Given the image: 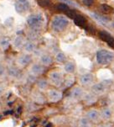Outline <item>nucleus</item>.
Wrapping results in <instances>:
<instances>
[{
    "mask_svg": "<svg viewBox=\"0 0 114 127\" xmlns=\"http://www.w3.org/2000/svg\"><path fill=\"white\" fill-rule=\"evenodd\" d=\"M43 21H44V19H43V16L41 14H31L27 19V25L29 26L30 30L40 31V29L42 26Z\"/></svg>",
    "mask_w": 114,
    "mask_h": 127,
    "instance_id": "1",
    "label": "nucleus"
},
{
    "mask_svg": "<svg viewBox=\"0 0 114 127\" xmlns=\"http://www.w3.org/2000/svg\"><path fill=\"white\" fill-rule=\"evenodd\" d=\"M68 24H69V21L66 17L58 15V16H55V18L52 19L51 26H52L53 30L55 31L60 32V31H62L63 30H65L66 26L68 25Z\"/></svg>",
    "mask_w": 114,
    "mask_h": 127,
    "instance_id": "2",
    "label": "nucleus"
},
{
    "mask_svg": "<svg viewBox=\"0 0 114 127\" xmlns=\"http://www.w3.org/2000/svg\"><path fill=\"white\" fill-rule=\"evenodd\" d=\"M114 59V54L111 51L106 50H101L96 53V60L98 63L102 65H107Z\"/></svg>",
    "mask_w": 114,
    "mask_h": 127,
    "instance_id": "3",
    "label": "nucleus"
},
{
    "mask_svg": "<svg viewBox=\"0 0 114 127\" xmlns=\"http://www.w3.org/2000/svg\"><path fill=\"white\" fill-rule=\"evenodd\" d=\"M32 62V57L29 54H23L16 59V66L19 69L26 67Z\"/></svg>",
    "mask_w": 114,
    "mask_h": 127,
    "instance_id": "4",
    "label": "nucleus"
},
{
    "mask_svg": "<svg viewBox=\"0 0 114 127\" xmlns=\"http://www.w3.org/2000/svg\"><path fill=\"white\" fill-rule=\"evenodd\" d=\"M15 10L19 14L29 11L30 8V3L29 0H17L15 3Z\"/></svg>",
    "mask_w": 114,
    "mask_h": 127,
    "instance_id": "5",
    "label": "nucleus"
},
{
    "mask_svg": "<svg viewBox=\"0 0 114 127\" xmlns=\"http://www.w3.org/2000/svg\"><path fill=\"white\" fill-rule=\"evenodd\" d=\"M45 71V66H43L41 64L39 63H34L29 66V75L33 77H38L40 75H41Z\"/></svg>",
    "mask_w": 114,
    "mask_h": 127,
    "instance_id": "6",
    "label": "nucleus"
},
{
    "mask_svg": "<svg viewBox=\"0 0 114 127\" xmlns=\"http://www.w3.org/2000/svg\"><path fill=\"white\" fill-rule=\"evenodd\" d=\"M49 78L50 83H52L53 85L57 86V87L61 86L62 82H63V77H62V74L59 72H50L49 75Z\"/></svg>",
    "mask_w": 114,
    "mask_h": 127,
    "instance_id": "7",
    "label": "nucleus"
},
{
    "mask_svg": "<svg viewBox=\"0 0 114 127\" xmlns=\"http://www.w3.org/2000/svg\"><path fill=\"white\" fill-rule=\"evenodd\" d=\"M21 76V71L14 66H10L7 68V77L12 80H17Z\"/></svg>",
    "mask_w": 114,
    "mask_h": 127,
    "instance_id": "8",
    "label": "nucleus"
},
{
    "mask_svg": "<svg viewBox=\"0 0 114 127\" xmlns=\"http://www.w3.org/2000/svg\"><path fill=\"white\" fill-rule=\"evenodd\" d=\"M47 96H48L49 101L51 103H56L62 98V94L55 89L49 90L48 93H47Z\"/></svg>",
    "mask_w": 114,
    "mask_h": 127,
    "instance_id": "9",
    "label": "nucleus"
},
{
    "mask_svg": "<svg viewBox=\"0 0 114 127\" xmlns=\"http://www.w3.org/2000/svg\"><path fill=\"white\" fill-rule=\"evenodd\" d=\"M99 35H100V38L102 39L103 41L107 42L109 46L114 48V38L110 34L107 33V31H101Z\"/></svg>",
    "mask_w": 114,
    "mask_h": 127,
    "instance_id": "10",
    "label": "nucleus"
},
{
    "mask_svg": "<svg viewBox=\"0 0 114 127\" xmlns=\"http://www.w3.org/2000/svg\"><path fill=\"white\" fill-rule=\"evenodd\" d=\"M25 43L24 38L22 35H17L14 38V41H13V46L14 48H15L16 50H21L23 49V46Z\"/></svg>",
    "mask_w": 114,
    "mask_h": 127,
    "instance_id": "11",
    "label": "nucleus"
},
{
    "mask_svg": "<svg viewBox=\"0 0 114 127\" xmlns=\"http://www.w3.org/2000/svg\"><path fill=\"white\" fill-rule=\"evenodd\" d=\"M35 49H36L35 44L33 41H30V40L29 41H25L24 45L23 46V50L25 52V54L30 55V53L34 52L35 51Z\"/></svg>",
    "mask_w": 114,
    "mask_h": 127,
    "instance_id": "12",
    "label": "nucleus"
},
{
    "mask_svg": "<svg viewBox=\"0 0 114 127\" xmlns=\"http://www.w3.org/2000/svg\"><path fill=\"white\" fill-rule=\"evenodd\" d=\"M109 83H107V82H102V83H100L98 84H96L92 88V90H93L94 93L96 94H102L106 90V89L108 87Z\"/></svg>",
    "mask_w": 114,
    "mask_h": 127,
    "instance_id": "13",
    "label": "nucleus"
},
{
    "mask_svg": "<svg viewBox=\"0 0 114 127\" xmlns=\"http://www.w3.org/2000/svg\"><path fill=\"white\" fill-rule=\"evenodd\" d=\"M92 81H93V76L91 74H90V73L84 74L81 77V83L83 85H89L90 83H92Z\"/></svg>",
    "mask_w": 114,
    "mask_h": 127,
    "instance_id": "14",
    "label": "nucleus"
},
{
    "mask_svg": "<svg viewBox=\"0 0 114 127\" xmlns=\"http://www.w3.org/2000/svg\"><path fill=\"white\" fill-rule=\"evenodd\" d=\"M52 63V57L49 55H43L40 57V64L43 66H49Z\"/></svg>",
    "mask_w": 114,
    "mask_h": 127,
    "instance_id": "15",
    "label": "nucleus"
},
{
    "mask_svg": "<svg viewBox=\"0 0 114 127\" xmlns=\"http://www.w3.org/2000/svg\"><path fill=\"white\" fill-rule=\"evenodd\" d=\"M10 46V40L8 38H3L0 40V50L6 51Z\"/></svg>",
    "mask_w": 114,
    "mask_h": 127,
    "instance_id": "16",
    "label": "nucleus"
},
{
    "mask_svg": "<svg viewBox=\"0 0 114 127\" xmlns=\"http://www.w3.org/2000/svg\"><path fill=\"white\" fill-rule=\"evenodd\" d=\"M74 21L76 25L81 26V27L84 26V25H86V23H87V19H86L85 17H83L82 15H76L74 18Z\"/></svg>",
    "mask_w": 114,
    "mask_h": 127,
    "instance_id": "17",
    "label": "nucleus"
},
{
    "mask_svg": "<svg viewBox=\"0 0 114 127\" xmlns=\"http://www.w3.org/2000/svg\"><path fill=\"white\" fill-rule=\"evenodd\" d=\"M36 86L40 91H43V90H46L48 87V82L46 79H40L36 83Z\"/></svg>",
    "mask_w": 114,
    "mask_h": 127,
    "instance_id": "18",
    "label": "nucleus"
},
{
    "mask_svg": "<svg viewBox=\"0 0 114 127\" xmlns=\"http://www.w3.org/2000/svg\"><path fill=\"white\" fill-rule=\"evenodd\" d=\"M28 36H29L30 41H33V40H36L39 37V31H34V30H30L28 34Z\"/></svg>",
    "mask_w": 114,
    "mask_h": 127,
    "instance_id": "19",
    "label": "nucleus"
},
{
    "mask_svg": "<svg viewBox=\"0 0 114 127\" xmlns=\"http://www.w3.org/2000/svg\"><path fill=\"white\" fill-rule=\"evenodd\" d=\"M65 71L68 73H72L75 71V65L72 62H67L65 64Z\"/></svg>",
    "mask_w": 114,
    "mask_h": 127,
    "instance_id": "20",
    "label": "nucleus"
},
{
    "mask_svg": "<svg viewBox=\"0 0 114 127\" xmlns=\"http://www.w3.org/2000/svg\"><path fill=\"white\" fill-rule=\"evenodd\" d=\"M81 94H82V92H81V89H79V88H76V89H75L72 90L70 95H71V97H73V98H79V97H81Z\"/></svg>",
    "mask_w": 114,
    "mask_h": 127,
    "instance_id": "21",
    "label": "nucleus"
},
{
    "mask_svg": "<svg viewBox=\"0 0 114 127\" xmlns=\"http://www.w3.org/2000/svg\"><path fill=\"white\" fill-rule=\"evenodd\" d=\"M87 117L91 120H96L98 119V113L96 110H91L87 114Z\"/></svg>",
    "mask_w": 114,
    "mask_h": 127,
    "instance_id": "22",
    "label": "nucleus"
},
{
    "mask_svg": "<svg viewBox=\"0 0 114 127\" xmlns=\"http://www.w3.org/2000/svg\"><path fill=\"white\" fill-rule=\"evenodd\" d=\"M55 60H56L58 62H61V63L64 62L66 61L65 54H64V53H62V52H59L58 54H56V56H55Z\"/></svg>",
    "mask_w": 114,
    "mask_h": 127,
    "instance_id": "23",
    "label": "nucleus"
},
{
    "mask_svg": "<svg viewBox=\"0 0 114 127\" xmlns=\"http://www.w3.org/2000/svg\"><path fill=\"white\" fill-rule=\"evenodd\" d=\"M101 10L103 13H105V14H109L113 10V8L110 6L107 5V4H102V5H101Z\"/></svg>",
    "mask_w": 114,
    "mask_h": 127,
    "instance_id": "24",
    "label": "nucleus"
},
{
    "mask_svg": "<svg viewBox=\"0 0 114 127\" xmlns=\"http://www.w3.org/2000/svg\"><path fill=\"white\" fill-rule=\"evenodd\" d=\"M57 9L60 10V11H63V12H66L67 10H69L70 8H69L68 5L66 3H60L57 5Z\"/></svg>",
    "mask_w": 114,
    "mask_h": 127,
    "instance_id": "25",
    "label": "nucleus"
},
{
    "mask_svg": "<svg viewBox=\"0 0 114 127\" xmlns=\"http://www.w3.org/2000/svg\"><path fill=\"white\" fill-rule=\"evenodd\" d=\"M50 0H39L38 3L40 6H41L43 8H46L48 6L50 5Z\"/></svg>",
    "mask_w": 114,
    "mask_h": 127,
    "instance_id": "26",
    "label": "nucleus"
},
{
    "mask_svg": "<svg viewBox=\"0 0 114 127\" xmlns=\"http://www.w3.org/2000/svg\"><path fill=\"white\" fill-rule=\"evenodd\" d=\"M7 76V68L3 65H0V78Z\"/></svg>",
    "mask_w": 114,
    "mask_h": 127,
    "instance_id": "27",
    "label": "nucleus"
},
{
    "mask_svg": "<svg viewBox=\"0 0 114 127\" xmlns=\"http://www.w3.org/2000/svg\"><path fill=\"white\" fill-rule=\"evenodd\" d=\"M66 15H67L69 18H71V19H74L75 17L76 16V12L74 11V10H72V9H69L67 10V11L66 12Z\"/></svg>",
    "mask_w": 114,
    "mask_h": 127,
    "instance_id": "28",
    "label": "nucleus"
},
{
    "mask_svg": "<svg viewBox=\"0 0 114 127\" xmlns=\"http://www.w3.org/2000/svg\"><path fill=\"white\" fill-rule=\"evenodd\" d=\"M111 115V112L109 109H104L102 112V116L103 118H106V119H108Z\"/></svg>",
    "mask_w": 114,
    "mask_h": 127,
    "instance_id": "29",
    "label": "nucleus"
},
{
    "mask_svg": "<svg viewBox=\"0 0 114 127\" xmlns=\"http://www.w3.org/2000/svg\"><path fill=\"white\" fill-rule=\"evenodd\" d=\"M82 2L87 6H91L94 3V0H82Z\"/></svg>",
    "mask_w": 114,
    "mask_h": 127,
    "instance_id": "30",
    "label": "nucleus"
},
{
    "mask_svg": "<svg viewBox=\"0 0 114 127\" xmlns=\"http://www.w3.org/2000/svg\"><path fill=\"white\" fill-rule=\"evenodd\" d=\"M4 91H5V89H4V87H3V85H0V98H1V97L3 95Z\"/></svg>",
    "mask_w": 114,
    "mask_h": 127,
    "instance_id": "31",
    "label": "nucleus"
},
{
    "mask_svg": "<svg viewBox=\"0 0 114 127\" xmlns=\"http://www.w3.org/2000/svg\"><path fill=\"white\" fill-rule=\"evenodd\" d=\"M0 56H1V50H0Z\"/></svg>",
    "mask_w": 114,
    "mask_h": 127,
    "instance_id": "32",
    "label": "nucleus"
}]
</instances>
